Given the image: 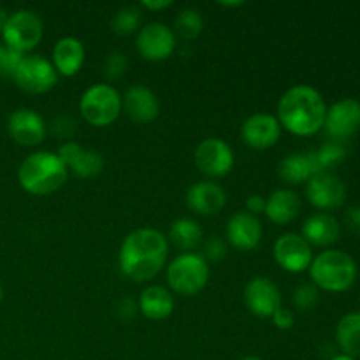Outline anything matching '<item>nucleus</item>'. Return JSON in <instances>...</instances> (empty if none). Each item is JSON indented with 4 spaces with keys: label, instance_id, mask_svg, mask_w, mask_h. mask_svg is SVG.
<instances>
[{
    "label": "nucleus",
    "instance_id": "79ce46f5",
    "mask_svg": "<svg viewBox=\"0 0 360 360\" xmlns=\"http://www.w3.org/2000/svg\"><path fill=\"white\" fill-rule=\"evenodd\" d=\"M220 6H225V7H238V6H243V2H218Z\"/></svg>",
    "mask_w": 360,
    "mask_h": 360
},
{
    "label": "nucleus",
    "instance_id": "cd10ccee",
    "mask_svg": "<svg viewBox=\"0 0 360 360\" xmlns=\"http://www.w3.org/2000/svg\"><path fill=\"white\" fill-rule=\"evenodd\" d=\"M204 20L200 16V13L197 9H192V7H186L181 13L176 16V32L181 35L186 41H192L197 35L202 32Z\"/></svg>",
    "mask_w": 360,
    "mask_h": 360
},
{
    "label": "nucleus",
    "instance_id": "dca6fc26",
    "mask_svg": "<svg viewBox=\"0 0 360 360\" xmlns=\"http://www.w3.org/2000/svg\"><path fill=\"white\" fill-rule=\"evenodd\" d=\"M243 141L255 150H267L274 146L281 136V125L278 118L269 112H255L245 120L241 127Z\"/></svg>",
    "mask_w": 360,
    "mask_h": 360
},
{
    "label": "nucleus",
    "instance_id": "a878e982",
    "mask_svg": "<svg viewBox=\"0 0 360 360\" xmlns=\"http://www.w3.org/2000/svg\"><path fill=\"white\" fill-rule=\"evenodd\" d=\"M336 340L345 355L360 357V313H348L340 320Z\"/></svg>",
    "mask_w": 360,
    "mask_h": 360
},
{
    "label": "nucleus",
    "instance_id": "1a4fd4ad",
    "mask_svg": "<svg viewBox=\"0 0 360 360\" xmlns=\"http://www.w3.org/2000/svg\"><path fill=\"white\" fill-rule=\"evenodd\" d=\"M197 169L210 178H221L229 174L234 167V153L232 148L218 137H207L197 146L193 155Z\"/></svg>",
    "mask_w": 360,
    "mask_h": 360
},
{
    "label": "nucleus",
    "instance_id": "ddd939ff",
    "mask_svg": "<svg viewBox=\"0 0 360 360\" xmlns=\"http://www.w3.org/2000/svg\"><path fill=\"white\" fill-rule=\"evenodd\" d=\"M245 304L253 315L271 319L281 308L280 288L269 278H253L245 287Z\"/></svg>",
    "mask_w": 360,
    "mask_h": 360
},
{
    "label": "nucleus",
    "instance_id": "9b49d317",
    "mask_svg": "<svg viewBox=\"0 0 360 360\" xmlns=\"http://www.w3.org/2000/svg\"><path fill=\"white\" fill-rule=\"evenodd\" d=\"M136 48L143 58L151 62H160L169 58L176 49V35L167 25L155 23L146 25L139 30L136 41Z\"/></svg>",
    "mask_w": 360,
    "mask_h": 360
},
{
    "label": "nucleus",
    "instance_id": "0eeeda50",
    "mask_svg": "<svg viewBox=\"0 0 360 360\" xmlns=\"http://www.w3.org/2000/svg\"><path fill=\"white\" fill-rule=\"evenodd\" d=\"M11 77L18 88L32 95H41L55 88L58 72L53 63L41 55H21Z\"/></svg>",
    "mask_w": 360,
    "mask_h": 360
},
{
    "label": "nucleus",
    "instance_id": "2f4dec72",
    "mask_svg": "<svg viewBox=\"0 0 360 360\" xmlns=\"http://www.w3.org/2000/svg\"><path fill=\"white\" fill-rule=\"evenodd\" d=\"M49 130H51L53 137L67 143V141L72 139L74 132H76V122L70 116H56L51 122V129Z\"/></svg>",
    "mask_w": 360,
    "mask_h": 360
},
{
    "label": "nucleus",
    "instance_id": "c85d7f7f",
    "mask_svg": "<svg viewBox=\"0 0 360 360\" xmlns=\"http://www.w3.org/2000/svg\"><path fill=\"white\" fill-rule=\"evenodd\" d=\"M141 25V9L139 7H123L112 16L111 27L118 35H130L139 28Z\"/></svg>",
    "mask_w": 360,
    "mask_h": 360
},
{
    "label": "nucleus",
    "instance_id": "7c9ffc66",
    "mask_svg": "<svg viewBox=\"0 0 360 360\" xmlns=\"http://www.w3.org/2000/svg\"><path fill=\"white\" fill-rule=\"evenodd\" d=\"M319 302V290H316L315 285H301V287L295 288L294 292V304L295 308L301 309V311H308L313 306Z\"/></svg>",
    "mask_w": 360,
    "mask_h": 360
},
{
    "label": "nucleus",
    "instance_id": "aec40b11",
    "mask_svg": "<svg viewBox=\"0 0 360 360\" xmlns=\"http://www.w3.org/2000/svg\"><path fill=\"white\" fill-rule=\"evenodd\" d=\"M186 204L190 210L202 217H213L220 213L227 204V193L213 181H199L186 192Z\"/></svg>",
    "mask_w": 360,
    "mask_h": 360
},
{
    "label": "nucleus",
    "instance_id": "423d86ee",
    "mask_svg": "<svg viewBox=\"0 0 360 360\" xmlns=\"http://www.w3.org/2000/svg\"><path fill=\"white\" fill-rule=\"evenodd\" d=\"M81 116L94 127H108L122 112V95L115 86L98 83L88 88L79 101Z\"/></svg>",
    "mask_w": 360,
    "mask_h": 360
},
{
    "label": "nucleus",
    "instance_id": "4c0bfd02",
    "mask_svg": "<svg viewBox=\"0 0 360 360\" xmlns=\"http://www.w3.org/2000/svg\"><path fill=\"white\" fill-rule=\"evenodd\" d=\"M245 206H246V213L257 217V214L266 211V199H264L262 195H259V193H253V195H250L248 199H246Z\"/></svg>",
    "mask_w": 360,
    "mask_h": 360
},
{
    "label": "nucleus",
    "instance_id": "b1692460",
    "mask_svg": "<svg viewBox=\"0 0 360 360\" xmlns=\"http://www.w3.org/2000/svg\"><path fill=\"white\" fill-rule=\"evenodd\" d=\"M139 311L146 319L155 320V322L165 320L174 311V297H172V294L165 287L151 285V287H146L141 292Z\"/></svg>",
    "mask_w": 360,
    "mask_h": 360
},
{
    "label": "nucleus",
    "instance_id": "72a5a7b5",
    "mask_svg": "<svg viewBox=\"0 0 360 360\" xmlns=\"http://www.w3.org/2000/svg\"><path fill=\"white\" fill-rule=\"evenodd\" d=\"M227 255V243L224 241L218 236H211V238L206 239L202 248V257L210 260H220Z\"/></svg>",
    "mask_w": 360,
    "mask_h": 360
},
{
    "label": "nucleus",
    "instance_id": "a18cd8bd",
    "mask_svg": "<svg viewBox=\"0 0 360 360\" xmlns=\"http://www.w3.org/2000/svg\"><path fill=\"white\" fill-rule=\"evenodd\" d=\"M2 295H4V292H2V285H0V301H2Z\"/></svg>",
    "mask_w": 360,
    "mask_h": 360
},
{
    "label": "nucleus",
    "instance_id": "4468645a",
    "mask_svg": "<svg viewBox=\"0 0 360 360\" xmlns=\"http://www.w3.org/2000/svg\"><path fill=\"white\" fill-rule=\"evenodd\" d=\"M56 155L63 162L67 171L74 172L77 178H95L104 169V158H102L98 151L88 150V148L81 146V144L74 143V141H67V143L60 144Z\"/></svg>",
    "mask_w": 360,
    "mask_h": 360
},
{
    "label": "nucleus",
    "instance_id": "a211bd4d",
    "mask_svg": "<svg viewBox=\"0 0 360 360\" xmlns=\"http://www.w3.org/2000/svg\"><path fill=\"white\" fill-rule=\"evenodd\" d=\"M262 239V225L253 214L241 211L232 214L227 224V241L239 252H252Z\"/></svg>",
    "mask_w": 360,
    "mask_h": 360
},
{
    "label": "nucleus",
    "instance_id": "f3484780",
    "mask_svg": "<svg viewBox=\"0 0 360 360\" xmlns=\"http://www.w3.org/2000/svg\"><path fill=\"white\" fill-rule=\"evenodd\" d=\"M9 136L21 146H37L48 134L44 120L32 109H16L7 120Z\"/></svg>",
    "mask_w": 360,
    "mask_h": 360
},
{
    "label": "nucleus",
    "instance_id": "37998d69",
    "mask_svg": "<svg viewBox=\"0 0 360 360\" xmlns=\"http://www.w3.org/2000/svg\"><path fill=\"white\" fill-rule=\"evenodd\" d=\"M330 360H357V359H354V357H348V355H345V354H341V355H336V357H333Z\"/></svg>",
    "mask_w": 360,
    "mask_h": 360
},
{
    "label": "nucleus",
    "instance_id": "7ed1b4c3",
    "mask_svg": "<svg viewBox=\"0 0 360 360\" xmlns=\"http://www.w3.org/2000/svg\"><path fill=\"white\" fill-rule=\"evenodd\" d=\"M69 171L51 151H35L21 162L18 169V181L25 192L32 195H49L62 188Z\"/></svg>",
    "mask_w": 360,
    "mask_h": 360
},
{
    "label": "nucleus",
    "instance_id": "e433bc0d",
    "mask_svg": "<svg viewBox=\"0 0 360 360\" xmlns=\"http://www.w3.org/2000/svg\"><path fill=\"white\" fill-rule=\"evenodd\" d=\"M137 302H134L130 297H123L122 301L116 306V311H118V316L122 320H132L137 313Z\"/></svg>",
    "mask_w": 360,
    "mask_h": 360
},
{
    "label": "nucleus",
    "instance_id": "f03ea898",
    "mask_svg": "<svg viewBox=\"0 0 360 360\" xmlns=\"http://www.w3.org/2000/svg\"><path fill=\"white\" fill-rule=\"evenodd\" d=\"M326 115L327 105L322 94L309 84H297L281 95L276 118L281 129L306 137L322 129Z\"/></svg>",
    "mask_w": 360,
    "mask_h": 360
},
{
    "label": "nucleus",
    "instance_id": "f8f14e48",
    "mask_svg": "<svg viewBox=\"0 0 360 360\" xmlns=\"http://www.w3.org/2000/svg\"><path fill=\"white\" fill-rule=\"evenodd\" d=\"M306 197L319 210H334L345 202L347 188L336 174L323 171L306 181Z\"/></svg>",
    "mask_w": 360,
    "mask_h": 360
},
{
    "label": "nucleus",
    "instance_id": "bb28decb",
    "mask_svg": "<svg viewBox=\"0 0 360 360\" xmlns=\"http://www.w3.org/2000/svg\"><path fill=\"white\" fill-rule=\"evenodd\" d=\"M169 239L179 250L192 252L202 243V229L192 218H178L176 221H172Z\"/></svg>",
    "mask_w": 360,
    "mask_h": 360
},
{
    "label": "nucleus",
    "instance_id": "ea45409f",
    "mask_svg": "<svg viewBox=\"0 0 360 360\" xmlns=\"http://www.w3.org/2000/svg\"><path fill=\"white\" fill-rule=\"evenodd\" d=\"M171 6V0H144V2H141V7H144V9L148 11H162L167 9V7Z\"/></svg>",
    "mask_w": 360,
    "mask_h": 360
},
{
    "label": "nucleus",
    "instance_id": "f704fd0d",
    "mask_svg": "<svg viewBox=\"0 0 360 360\" xmlns=\"http://www.w3.org/2000/svg\"><path fill=\"white\" fill-rule=\"evenodd\" d=\"M20 56V53H14L7 46H0V76H11Z\"/></svg>",
    "mask_w": 360,
    "mask_h": 360
},
{
    "label": "nucleus",
    "instance_id": "f257e3e1",
    "mask_svg": "<svg viewBox=\"0 0 360 360\" xmlns=\"http://www.w3.org/2000/svg\"><path fill=\"white\" fill-rule=\"evenodd\" d=\"M167 255L169 241L160 231L137 229L123 239L118 264L127 278L143 283L160 273Z\"/></svg>",
    "mask_w": 360,
    "mask_h": 360
},
{
    "label": "nucleus",
    "instance_id": "a19ab883",
    "mask_svg": "<svg viewBox=\"0 0 360 360\" xmlns=\"http://www.w3.org/2000/svg\"><path fill=\"white\" fill-rule=\"evenodd\" d=\"M9 16H11V14L7 13L6 9H0V34H2L4 28H6L7 21H9Z\"/></svg>",
    "mask_w": 360,
    "mask_h": 360
},
{
    "label": "nucleus",
    "instance_id": "20e7f679",
    "mask_svg": "<svg viewBox=\"0 0 360 360\" xmlns=\"http://www.w3.org/2000/svg\"><path fill=\"white\" fill-rule=\"evenodd\" d=\"M309 276L315 287H320L322 290L345 292L355 283L357 264L341 250H326L313 259Z\"/></svg>",
    "mask_w": 360,
    "mask_h": 360
},
{
    "label": "nucleus",
    "instance_id": "58836bf2",
    "mask_svg": "<svg viewBox=\"0 0 360 360\" xmlns=\"http://www.w3.org/2000/svg\"><path fill=\"white\" fill-rule=\"evenodd\" d=\"M345 221H347V225L350 227V231H354V232H357V234H360V206L350 207V210L347 211Z\"/></svg>",
    "mask_w": 360,
    "mask_h": 360
},
{
    "label": "nucleus",
    "instance_id": "c9c22d12",
    "mask_svg": "<svg viewBox=\"0 0 360 360\" xmlns=\"http://www.w3.org/2000/svg\"><path fill=\"white\" fill-rule=\"evenodd\" d=\"M271 319H273L274 327H278V329H281V330L292 329V327H294V322H295L294 313L287 308H280L273 316H271Z\"/></svg>",
    "mask_w": 360,
    "mask_h": 360
},
{
    "label": "nucleus",
    "instance_id": "412c9836",
    "mask_svg": "<svg viewBox=\"0 0 360 360\" xmlns=\"http://www.w3.org/2000/svg\"><path fill=\"white\" fill-rule=\"evenodd\" d=\"M323 172L316 162L315 151H301V153H290L278 165V174L285 183L299 185L308 181L311 176Z\"/></svg>",
    "mask_w": 360,
    "mask_h": 360
},
{
    "label": "nucleus",
    "instance_id": "39448f33",
    "mask_svg": "<svg viewBox=\"0 0 360 360\" xmlns=\"http://www.w3.org/2000/svg\"><path fill=\"white\" fill-rule=\"evenodd\" d=\"M210 280V266L200 253L186 252L176 257L167 267V283L179 295H195Z\"/></svg>",
    "mask_w": 360,
    "mask_h": 360
},
{
    "label": "nucleus",
    "instance_id": "5701e85b",
    "mask_svg": "<svg viewBox=\"0 0 360 360\" xmlns=\"http://www.w3.org/2000/svg\"><path fill=\"white\" fill-rule=\"evenodd\" d=\"M340 234V221L329 213H315L302 224V238L309 243V246H329L338 241Z\"/></svg>",
    "mask_w": 360,
    "mask_h": 360
},
{
    "label": "nucleus",
    "instance_id": "6e6552de",
    "mask_svg": "<svg viewBox=\"0 0 360 360\" xmlns=\"http://www.w3.org/2000/svg\"><path fill=\"white\" fill-rule=\"evenodd\" d=\"M42 34H44L42 20L37 13L28 9H21L11 14L2 32L7 48L20 55L34 49L41 42Z\"/></svg>",
    "mask_w": 360,
    "mask_h": 360
},
{
    "label": "nucleus",
    "instance_id": "c756f323",
    "mask_svg": "<svg viewBox=\"0 0 360 360\" xmlns=\"http://www.w3.org/2000/svg\"><path fill=\"white\" fill-rule=\"evenodd\" d=\"M315 155L320 169L327 171V169L336 167L338 164H341L345 160V157H347V148L340 141H330V143L323 144L319 151H315Z\"/></svg>",
    "mask_w": 360,
    "mask_h": 360
},
{
    "label": "nucleus",
    "instance_id": "393cba45",
    "mask_svg": "<svg viewBox=\"0 0 360 360\" xmlns=\"http://www.w3.org/2000/svg\"><path fill=\"white\" fill-rule=\"evenodd\" d=\"M299 211H301V199L295 192L287 188H280L266 199V211L273 224L276 225H287L297 218Z\"/></svg>",
    "mask_w": 360,
    "mask_h": 360
},
{
    "label": "nucleus",
    "instance_id": "473e14b6",
    "mask_svg": "<svg viewBox=\"0 0 360 360\" xmlns=\"http://www.w3.org/2000/svg\"><path fill=\"white\" fill-rule=\"evenodd\" d=\"M127 67H129V62H127L125 55H122V53H111V55L105 58V76H108L109 79H120V77L127 72Z\"/></svg>",
    "mask_w": 360,
    "mask_h": 360
},
{
    "label": "nucleus",
    "instance_id": "c03bdc74",
    "mask_svg": "<svg viewBox=\"0 0 360 360\" xmlns=\"http://www.w3.org/2000/svg\"><path fill=\"white\" fill-rule=\"evenodd\" d=\"M241 360H262V359H259V357H245V359H241Z\"/></svg>",
    "mask_w": 360,
    "mask_h": 360
},
{
    "label": "nucleus",
    "instance_id": "9d476101",
    "mask_svg": "<svg viewBox=\"0 0 360 360\" xmlns=\"http://www.w3.org/2000/svg\"><path fill=\"white\" fill-rule=\"evenodd\" d=\"M273 257L278 266L288 273H302L309 269L313 262L309 243L301 234H294V232H287L276 239L273 246Z\"/></svg>",
    "mask_w": 360,
    "mask_h": 360
},
{
    "label": "nucleus",
    "instance_id": "2eb2a0df",
    "mask_svg": "<svg viewBox=\"0 0 360 360\" xmlns=\"http://www.w3.org/2000/svg\"><path fill=\"white\" fill-rule=\"evenodd\" d=\"M327 134L333 139L343 141L354 136L360 129V102L357 98H343L327 109L326 115Z\"/></svg>",
    "mask_w": 360,
    "mask_h": 360
},
{
    "label": "nucleus",
    "instance_id": "4be33fe9",
    "mask_svg": "<svg viewBox=\"0 0 360 360\" xmlns=\"http://www.w3.org/2000/svg\"><path fill=\"white\" fill-rule=\"evenodd\" d=\"M84 46L77 37H62L53 48V67L62 76H76L84 63Z\"/></svg>",
    "mask_w": 360,
    "mask_h": 360
},
{
    "label": "nucleus",
    "instance_id": "6ab92c4d",
    "mask_svg": "<svg viewBox=\"0 0 360 360\" xmlns=\"http://www.w3.org/2000/svg\"><path fill=\"white\" fill-rule=\"evenodd\" d=\"M122 109L136 123H151L160 112L158 97L143 84H134L122 98Z\"/></svg>",
    "mask_w": 360,
    "mask_h": 360
}]
</instances>
